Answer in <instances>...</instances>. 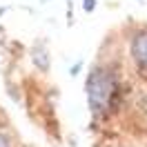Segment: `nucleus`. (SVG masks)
I'll use <instances>...</instances> for the list:
<instances>
[{
    "label": "nucleus",
    "mask_w": 147,
    "mask_h": 147,
    "mask_svg": "<svg viewBox=\"0 0 147 147\" xmlns=\"http://www.w3.org/2000/svg\"><path fill=\"white\" fill-rule=\"evenodd\" d=\"M131 56H134L138 67L147 69V29L138 31L136 36L131 38Z\"/></svg>",
    "instance_id": "obj_2"
},
{
    "label": "nucleus",
    "mask_w": 147,
    "mask_h": 147,
    "mask_svg": "<svg viewBox=\"0 0 147 147\" xmlns=\"http://www.w3.org/2000/svg\"><path fill=\"white\" fill-rule=\"evenodd\" d=\"M85 89H87V100H89L92 114L100 116L107 109H111V102L118 94V85L107 69H94L85 83Z\"/></svg>",
    "instance_id": "obj_1"
},
{
    "label": "nucleus",
    "mask_w": 147,
    "mask_h": 147,
    "mask_svg": "<svg viewBox=\"0 0 147 147\" xmlns=\"http://www.w3.org/2000/svg\"><path fill=\"white\" fill-rule=\"evenodd\" d=\"M94 7H96V0H83V9L85 11H94Z\"/></svg>",
    "instance_id": "obj_3"
},
{
    "label": "nucleus",
    "mask_w": 147,
    "mask_h": 147,
    "mask_svg": "<svg viewBox=\"0 0 147 147\" xmlns=\"http://www.w3.org/2000/svg\"><path fill=\"white\" fill-rule=\"evenodd\" d=\"M0 147H9V143H7V138L0 134Z\"/></svg>",
    "instance_id": "obj_4"
}]
</instances>
